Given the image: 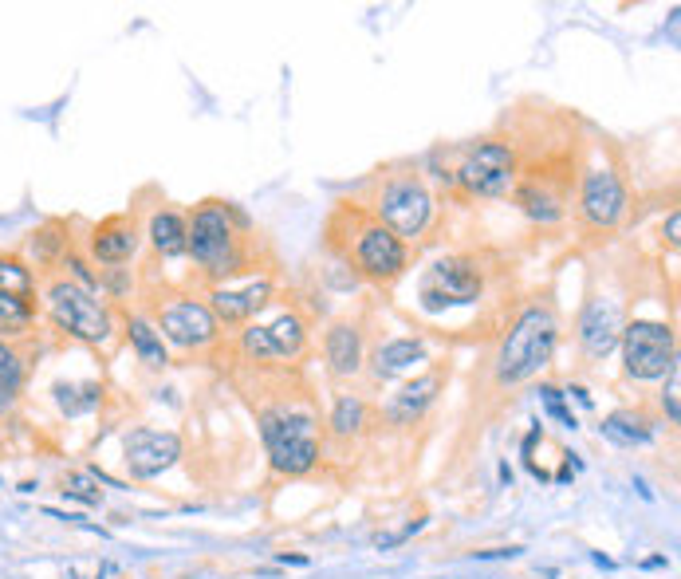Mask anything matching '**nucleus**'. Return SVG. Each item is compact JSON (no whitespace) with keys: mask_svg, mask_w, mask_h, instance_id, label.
Returning <instances> with one entry per match:
<instances>
[{"mask_svg":"<svg viewBox=\"0 0 681 579\" xmlns=\"http://www.w3.org/2000/svg\"><path fill=\"white\" fill-rule=\"evenodd\" d=\"M0 292L4 296H20V300L32 296V272L16 257H0Z\"/></svg>","mask_w":681,"mask_h":579,"instance_id":"obj_27","label":"nucleus"},{"mask_svg":"<svg viewBox=\"0 0 681 579\" xmlns=\"http://www.w3.org/2000/svg\"><path fill=\"white\" fill-rule=\"evenodd\" d=\"M48 312L67 335H75L83 343H107V335H111V312L87 288H79L71 280H56L48 288Z\"/></svg>","mask_w":681,"mask_h":579,"instance_id":"obj_7","label":"nucleus"},{"mask_svg":"<svg viewBox=\"0 0 681 579\" xmlns=\"http://www.w3.org/2000/svg\"><path fill=\"white\" fill-rule=\"evenodd\" d=\"M477 560H516V556H524V548L520 544H512V548H485V552H473Z\"/></svg>","mask_w":681,"mask_h":579,"instance_id":"obj_34","label":"nucleus"},{"mask_svg":"<svg viewBox=\"0 0 681 579\" xmlns=\"http://www.w3.org/2000/svg\"><path fill=\"white\" fill-rule=\"evenodd\" d=\"M56 406H60L67 418H79V414H91L99 402H103V386L99 383H56Z\"/></svg>","mask_w":681,"mask_h":579,"instance_id":"obj_23","label":"nucleus"},{"mask_svg":"<svg viewBox=\"0 0 681 579\" xmlns=\"http://www.w3.org/2000/svg\"><path fill=\"white\" fill-rule=\"evenodd\" d=\"M264 331H268V339H272V347H276V359H296L300 351H304V343H308V327L300 316H292V312H284V316H276L272 323H264Z\"/></svg>","mask_w":681,"mask_h":579,"instance_id":"obj_22","label":"nucleus"},{"mask_svg":"<svg viewBox=\"0 0 681 579\" xmlns=\"http://www.w3.org/2000/svg\"><path fill=\"white\" fill-rule=\"evenodd\" d=\"M485 292V276L469 257H445L434 268H426L418 300L426 312H441V308H457V304H477Z\"/></svg>","mask_w":681,"mask_h":579,"instance_id":"obj_8","label":"nucleus"},{"mask_svg":"<svg viewBox=\"0 0 681 579\" xmlns=\"http://www.w3.org/2000/svg\"><path fill=\"white\" fill-rule=\"evenodd\" d=\"M406 260H410L406 245L390 229H382V225H363L359 229V237H355V264H359L363 276H371L378 284H390V280H398L406 272Z\"/></svg>","mask_w":681,"mask_h":579,"instance_id":"obj_11","label":"nucleus"},{"mask_svg":"<svg viewBox=\"0 0 681 579\" xmlns=\"http://www.w3.org/2000/svg\"><path fill=\"white\" fill-rule=\"evenodd\" d=\"M158 327H162L158 335L170 339L182 351H201V347H209L221 335L209 304H201V300H174V304H166L162 316H158Z\"/></svg>","mask_w":681,"mask_h":579,"instance_id":"obj_12","label":"nucleus"},{"mask_svg":"<svg viewBox=\"0 0 681 579\" xmlns=\"http://www.w3.org/2000/svg\"><path fill=\"white\" fill-rule=\"evenodd\" d=\"M327 363L335 375H355L363 367V335L355 323H335L327 331Z\"/></svg>","mask_w":681,"mask_h":579,"instance_id":"obj_18","label":"nucleus"},{"mask_svg":"<svg viewBox=\"0 0 681 579\" xmlns=\"http://www.w3.org/2000/svg\"><path fill=\"white\" fill-rule=\"evenodd\" d=\"M453 182H457L461 190L477 193V197H500V193H508L516 186V150H512L508 142H500V138L477 142V146L465 154V162L457 166Z\"/></svg>","mask_w":681,"mask_h":579,"instance_id":"obj_6","label":"nucleus"},{"mask_svg":"<svg viewBox=\"0 0 681 579\" xmlns=\"http://www.w3.org/2000/svg\"><path fill=\"white\" fill-rule=\"evenodd\" d=\"M186 253L205 276L213 280H225V276H237L245 268V253H241V237L233 229V209L225 201H201L197 213H193V225H189V241Z\"/></svg>","mask_w":681,"mask_h":579,"instance_id":"obj_2","label":"nucleus"},{"mask_svg":"<svg viewBox=\"0 0 681 579\" xmlns=\"http://www.w3.org/2000/svg\"><path fill=\"white\" fill-rule=\"evenodd\" d=\"M182 457V438L174 430H150V426H138L123 438V461L130 469V477L138 481H150V477H162L166 469H174Z\"/></svg>","mask_w":681,"mask_h":579,"instance_id":"obj_9","label":"nucleus"},{"mask_svg":"<svg viewBox=\"0 0 681 579\" xmlns=\"http://www.w3.org/2000/svg\"><path fill=\"white\" fill-rule=\"evenodd\" d=\"M678 394H681V379H678V371H670V375H666V390H662V410H666V418H670L674 426L681 422Z\"/></svg>","mask_w":681,"mask_h":579,"instance_id":"obj_31","label":"nucleus"},{"mask_svg":"<svg viewBox=\"0 0 681 579\" xmlns=\"http://www.w3.org/2000/svg\"><path fill=\"white\" fill-rule=\"evenodd\" d=\"M28 323H32V304L20 300V296H4L0 292V331L4 335H20V331H28Z\"/></svg>","mask_w":681,"mask_h":579,"instance_id":"obj_28","label":"nucleus"},{"mask_svg":"<svg viewBox=\"0 0 681 579\" xmlns=\"http://www.w3.org/2000/svg\"><path fill=\"white\" fill-rule=\"evenodd\" d=\"M63 497H75V501H83V505H99L103 501V493L91 485V477H83V473H71L67 481H63Z\"/></svg>","mask_w":681,"mask_h":579,"instance_id":"obj_30","label":"nucleus"},{"mask_svg":"<svg viewBox=\"0 0 681 579\" xmlns=\"http://www.w3.org/2000/svg\"><path fill=\"white\" fill-rule=\"evenodd\" d=\"M374 209H378L382 229H390L398 241H414V237L426 233V225L434 217V197L414 174H406V178L386 182V190H382Z\"/></svg>","mask_w":681,"mask_h":579,"instance_id":"obj_5","label":"nucleus"},{"mask_svg":"<svg viewBox=\"0 0 681 579\" xmlns=\"http://www.w3.org/2000/svg\"><path fill=\"white\" fill-rule=\"evenodd\" d=\"M189 241V225L182 213L174 209H162L150 217V245L162 253V257H182Z\"/></svg>","mask_w":681,"mask_h":579,"instance_id":"obj_20","label":"nucleus"},{"mask_svg":"<svg viewBox=\"0 0 681 579\" xmlns=\"http://www.w3.org/2000/svg\"><path fill=\"white\" fill-rule=\"evenodd\" d=\"M20 383H24V363H20V355L0 339V410L12 406V398L20 394Z\"/></svg>","mask_w":681,"mask_h":579,"instance_id":"obj_25","label":"nucleus"},{"mask_svg":"<svg viewBox=\"0 0 681 579\" xmlns=\"http://www.w3.org/2000/svg\"><path fill=\"white\" fill-rule=\"evenodd\" d=\"M516 205H520L532 221H540V225H556L559 217L567 213V190L552 186L544 174L528 170V178H520V186H516Z\"/></svg>","mask_w":681,"mask_h":579,"instance_id":"obj_14","label":"nucleus"},{"mask_svg":"<svg viewBox=\"0 0 681 579\" xmlns=\"http://www.w3.org/2000/svg\"><path fill=\"white\" fill-rule=\"evenodd\" d=\"M603 438H611L615 446H646L654 438V426L638 410H615L603 418Z\"/></svg>","mask_w":681,"mask_h":579,"instance_id":"obj_21","label":"nucleus"},{"mask_svg":"<svg viewBox=\"0 0 681 579\" xmlns=\"http://www.w3.org/2000/svg\"><path fill=\"white\" fill-rule=\"evenodd\" d=\"M422 359H426L422 339H394V343H382V347L374 351L371 371L374 379H394V375H402L406 367H414V363H422Z\"/></svg>","mask_w":681,"mask_h":579,"instance_id":"obj_19","label":"nucleus"},{"mask_svg":"<svg viewBox=\"0 0 681 579\" xmlns=\"http://www.w3.org/2000/svg\"><path fill=\"white\" fill-rule=\"evenodd\" d=\"M622 363L626 375L638 383H654L666 379L670 371H678V335L670 323L658 320H630L622 323Z\"/></svg>","mask_w":681,"mask_h":579,"instance_id":"obj_4","label":"nucleus"},{"mask_svg":"<svg viewBox=\"0 0 681 579\" xmlns=\"http://www.w3.org/2000/svg\"><path fill=\"white\" fill-rule=\"evenodd\" d=\"M571 394H575V398H579V402H583V406H591V394H587V390H583V386H571Z\"/></svg>","mask_w":681,"mask_h":579,"instance_id":"obj_36","label":"nucleus"},{"mask_svg":"<svg viewBox=\"0 0 681 579\" xmlns=\"http://www.w3.org/2000/svg\"><path fill=\"white\" fill-rule=\"evenodd\" d=\"M130 347H134V355L146 363V367H166L170 363V355H166V343H162V335L150 327L146 320H130Z\"/></svg>","mask_w":681,"mask_h":579,"instance_id":"obj_24","label":"nucleus"},{"mask_svg":"<svg viewBox=\"0 0 681 579\" xmlns=\"http://www.w3.org/2000/svg\"><path fill=\"white\" fill-rule=\"evenodd\" d=\"M540 394H544V402H548V410L556 414V418H559V422H563V426H571V430L579 426V422H575V414H571V410L563 406V390H559V386H540Z\"/></svg>","mask_w":681,"mask_h":579,"instance_id":"obj_32","label":"nucleus"},{"mask_svg":"<svg viewBox=\"0 0 681 579\" xmlns=\"http://www.w3.org/2000/svg\"><path fill=\"white\" fill-rule=\"evenodd\" d=\"M422 524H426V520H410V524H406L402 532H390V536H378V548H394V544H406V540H410V536H414V532H418Z\"/></svg>","mask_w":681,"mask_h":579,"instance_id":"obj_33","label":"nucleus"},{"mask_svg":"<svg viewBox=\"0 0 681 579\" xmlns=\"http://www.w3.org/2000/svg\"><path fill=\"white\" fill-rule=\"evenodd\" d=\"M213 320L221 323H245L252 320L268 300H272V284L268 280H252L245 288H213Z\"/></svg>","mask_w":681,"mask_h":579,"instance_id":"obj_15","label":"nucleus"},{"mask_svg":"<svg viewBox=\"0 0 681 579\" xmlns=\"http://www.w3.org/2000/svg\"><path fill=\"white\" fill-rule=\"evenodd\" d=\"M622 339V312L615 300H591L579 316V343L591 359H607Z\"/></svg>","mask_w":681,"mask_h":579,"instance_id":"obj_13","label":"nucleus"},{"mask_svg":"<svg viewBox=\"0 0 681 579\" xmlns=\"http://www.w3.org/2000/svg\"><path fill=\"white\" fill-rule=\"evenodd\" d=\"M260 438L268 446V457L280 473L304 477L319 461V442H315V418L296 414V410H268L260 418Z\"/></svg>","mask_w":681,"mask_h":579,"instance_id":"obj_3","label":"nucleus"},{"mask_svg":"<svg viewBox=\"0 0 681 579\" xmlns=\"http://www.w3.org/2000/svg\"><path fill=\"white\" fill-rule=\"evenodd\" d=\"M241 347H245L248 359H256V363H264V359H276V347H272V339H268V331H264L260 323L245 327V335H241Z\"/></svg>","mask_w":681,"mask_h":579,"instance_id":"obj_29","label":"nucleus"},{"mask_svg":"<svg viewBox=\"0 0 681 579\" xmlns=\"http://www.w3.org/2000/svg\"><path fill=\"white\" fill-rule=\"evenodd\" d=\"M678 229H681V217L670 213V221H666V241H670V245H678Z\"/></svg>","mask_w":681,"mask_h":579,"instance_id":"obj_35","label":"nucleus"},{"mask_svg":"<svg viewBox=\"0 0 681 579\" xmlns=\"http://www.w3.org/2000/svg\"><path fill=\"white\" fill-rule=\"evenodd\" d=\"M579 213L591 229H615L626 213V190L622 178L611 166H591L583 170V190H579Z\"/></svg>","mask_w":681,"mask_h":579,"instance_id":"obj_10","label":"nucleus"},{"mask_svg":"<svg viewBox=\"0 0 681 579\" xmlns=\"http://www.w3.org/2000/svg\"><path fill=\"white\" fill-rule=\"evenodd\" d=\"M91 253L103 260V264H123L138 253V229H134V221L130 217H107L99 229H95V237H91Z\"/></svg>","mask_w":681,"mask_h":579,"instance_id":"obj_17","label":"nucleus"},{"mask_svg":"<svg viewBox=\"0 0 681 579\" xmlns=\"http://www.w3.org/2000/svg\"><path fill=\"white\" fill-rule=\"evenodd\" d=\"M363 418H367V406H363V398H355V394H343L339 402H335V410H331V430L335 434H359V426H363Z\"/></svg>","mask_w":681,"mask_h":579,"instance_id":"obj_26","label":"nucleus"},{"mask_svg":"<svg viewBox=\"0 0 681 579\" xmlns=\"http://www.w3.org/2000/svg\"><path fill=\"white\" fill-rule=\"evenodd\" d=\"M437 390H441V375H422V379L406 383L390 402H386V422H394V426L418 422V418L434 406Z\"/></svg>","mask_w":681,"mask_h":579,"instance_id":"obj_16","label":"nucleus"},{"mask_svg":"<svg viewBox=\"0 0 681 579\" xmlns=\"http://www.w3.org/2000/svg\"><path fill=\"white\" fill-rule=\"evenodd\" d=\"M556 343H559L556 312H552L548 304L524 308V312L516 316V323H512L508 339L500 343V355H496V383L516 386V383H524V379H532V375H540V371L552 363Z\"/></svg>","mask_w":681,"mask_h":579,"instance_id":"obj_1","label":"nucleus"}]
</instances>
